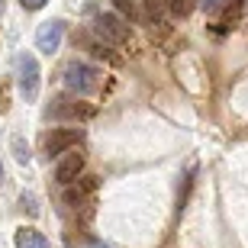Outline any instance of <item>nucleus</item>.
I'll use <instances>...</instances> for the list:
<instances>
[{
	"label": "nucleus",
	"instance_id": "obj_1",
	"mask_svg": "<svg viewBox=\"0 0 248 248\" xmlns=\"http://www.w3.org/2000/svg\"><path fill=\"white\" fill-rule=\"evenodd\" d=\"M100 68H93V64L87 62H71L68 68H64V87L74 93V97H84V93H93L100 91Z\"/></svg>",
	"mask_w": 248,
	"mask_h": 248
},
{
	"label": "nucleus",
	"instance_id": "obj_2",
	"mask_svg": "<svg viewBox=\"0 0 248 248\" xmlns=\"http://www.w3.org/2000/svg\"><path fill=\"white\" fill-rule=\"evenodd\" d=\"M16 87L23 93V100H36L39 97V62L32 52H19L16 58Z\"/></svg>",
	"mask_w": 248,
	"mask_h": 248
},
{
	"label": "nucleus",
	"instance_id": "obj_3",
	"mask_svg": "<svg viewBox=\"0 0 248 248\" xmlns=\"http://www.w3.org/2000/svg\"><path fill=\"white\" fill-rule=\"evenodd\" d=\"M93 32L103 42H113V46H126L129 42V23L120 13H100V16L93 19Z\"/></svg>",
	"mask_w": 248,
	"mask_h": 248
},
{
	"label": "nucleus",
	"instance_id": "obj_4",
	"mask_svg": "<svg viewBox=\"0 0 248 248\" xmlns=\"http://www.w3.org/2000/svg\"><path fill=\"white\" fill-rule=\"evenodd\" d=\"M81 142H84V129H71V126L52 129V132L46 136V155L48 158H58V155H64V152L78 148Z\"/></svg>",
	"mask_w": 248,
	"mask_h": 248
},
{
	"label": "nucleus",
	"instance_id": "obj_5",
	"mask_svg": "<svg viewBox=\"0 0 248 248\" xmlns=\"http://www.w3.org/2000/svg\"><path fill=\"white\" fill-rule=\"evenodd\" d=\"M93 107L81 103L78 97H58L48 107V120H93Z\"/></svg>",
	"mask_w": 248,
	"mask_h": 248
},
{
	"label": "nucleus",
	"instance_id": "obj_6",
	"mask_svg": "<svg viewBox=\"0 0 248 248\" xmlns=\"http://www.w3.org/2000/svg\"><path fill=\"white\" fill-rule=\"evenodd\" d=\"M62 39H64V19H46L36 29V48L42 55H55L62 48Z\"/></svg>",
	"mask_w": 248,
	"mask_h": 248
},
{
	"label": "nucleus",
	"instance_id": "obj_7",
	"mask_svg": "<svg viewBox=\"0 0 248 248\" xmlns=\"http://www.w3.org/2000/svg\"><path fill=\"white\" fill-rule=\"evenodd\" d=\"M84 171V155L78 152V148H71V152H64V155H58V165H55V181L62 187L74 184L78 177H81Z\"/></svg>",
	"mask_w": 248,
	"mask_h": 248
},
{
	"label": "nucleus",
	"instance_id": "obj_8",
	"mask_svg": "<svg viewBox=\"0 0 248 248\" xmlns=\"http://www.w3.org/2000/svg\"><path fill=\"white\" fill-rule=\"evenodd\" d=\"M13 245L16 248H48V239L32 226H19L16 235H13Z\"/></svg>",
	"mask_w": 248,
	"mask_h": 248
},
{
	"label": "nucleus",
	"instance_id": "obj_9",
	"mask_svg": "<svg viewBox=\"0 0 248 248\" xmlns=\"http://www.w3.org/2000/svg\"><path fill=\"white\" fill-rule=\"evenodd\" d=\"M245 16H248V0H226V3H222L219 26H226V23H242Z\"/></svg>",
	"mask_w": 248,
	"mask_h": 248
},
{
	"label": "nucleus",
	"instance_id": "obj_10",
	"mask_svg": "<svg viewBox=\"0 0 248 248\" xmlns=\"http://www.w3.org/2000/svg\"><path fill=\"white\" fill-rule=\"evenodd\" d=\"M113 10L120 13L123 19H139V0H113Z\"/></svg>",
	"mask_w": 248,
	"mask_h": 248
},
{
	"label": "nucleus",
	"instance_id": "obj_11",
	"mask_svg": "<svg viewBox=\"0 0 248 248\" xmlns=\"http://www.w3.org/2000/svg\"><path fill=\"white\" fill-rule=\"evenodd\" d=\"M142 7H145L148 19H161V16H165V10L171 7V0H142Z\"/></svg>",
	"mask_w": 248,
	"mask_h": 248
},
{
	"label": "nucleus",
	"instance_id": "obj_12",
	"mask_svg": "<svg viewBox=\"0 0 248 248\" xmlns=\"http://www.w3.org/2000/svg\"><path fill=\"white\" fill-rule=\"evenodd\" d=\"M197 3L200 0H171V13L174 16H190L193 10H197Z\"/></svg>",
	"mask_w": 248,
	"mask_h": 248
},
{
	"label": "nucleus",
	"instance_id": "obj_13",
	"mask_svg": "<svg viewBox=\"0 0 248 248\" xmlns=\"http://www.w3.org/2000/svg\"><path fill=\"white\" fill-rule=\"evenodd\" d=\"M13 152H16V161H19V165H26L29 158H32V155H29V145L19 136H13Z\"/></svg>",
	"mask_w": 248,
	"mask_h": 248
},
{
	"label": "nucleus",
	"instance_id": "obj_14",
	"mask_svg": "<svg viewBox=\"0 0 248 248\" xmlns=\"http://www.w3.org/2000/svg\"><path fill=\"white\" fill-rule=\"evenodd\" d=\"M19 206H23V210H29V216H36V213H39L36 197H29V193H23V197H19Z\"/></svg>",
	"mask_w": 248,
	"mask_h": 248
},
{
	"label": "nucleus",
	"instance_id": "obj_15",
	"mask_svg": "<svg viewBox=\"0 0 248 248\" xmlns=\"http://www.w3.org/2000/svg\"><path fill=\"white\" fill-rule=\"evenodd\" d=\"M19 3H23V10H42L48 0H19Z\"/></svg>",
	"mask_w": 248,
	"mask_h": 248
},
{
	"label": "nucleus",
	"instance_id": "obj_16",
	"mask_svg": "<svg viewBox=\"0 0 248 248\" xmlns=\"http://www.w3.org/2000/svg\"><path fill=\"white\" fill-rule=\"evenodd\" d=\"M216 3H219V0H200V7H203V10H213Z\"/></svg>",
	"mask_w": 248,
	"mask_h": 248
},
{
	"label": "nucleus",
	"instance_id": "obj_17",
	"mask_svg": "<svg viewBox=\"0 0 248 248\" xmlns=\"http://www.w3.org/2000/svg\"><path fill=\"white\" fill-rule=\"evenodd\" d=\"M91 248H113V245H107V242H93Z\"/></svg>",
	"mask_w": 248,
	"mask_h": 248
},
{
	"label": "nucleus",
	"instance_id": "obj_18",
	"mask_svg": "<svg viewBox=\"0 0 248 248\" xmlns=\"http://www.w3.org/2000/svg\"><path fill=\"white\" fill-rule=\"evenodd\" d=\"M0 184H3V165H0Z\"/></svg>",
	"mask_w": 248,
	"mask_h": 248
},
{
	"label": "nucleus",
	"instance_id": "obj_19",
	"mask_svg": "<svg viewBox=\"0 0 248 248\" xmlns=\"http://www.w3.org/2000/svg\"><path fill=\"white\" fill-rule=\"evenodd\" d=\"M0 13H3V0H0Z\"/></svg>",
	"mask_w": 248,
	"mask_h": 248
}]
</instances>
